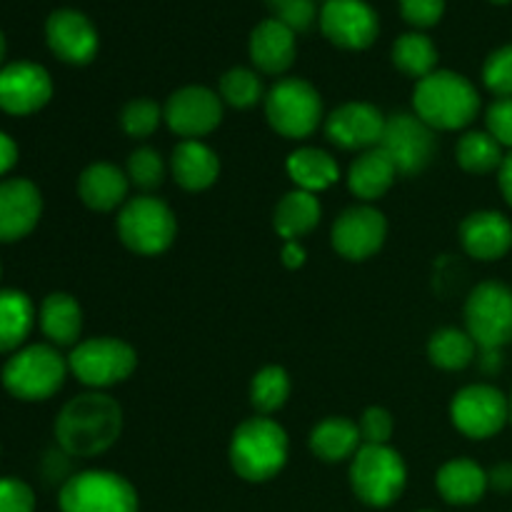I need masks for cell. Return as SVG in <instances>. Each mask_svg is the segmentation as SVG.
<instances>
[{
    "label": "cell",
    "mask_w": 512,
    "mask_h": 512,
    "mask_svg": "<svg viewBox=\"0 0 512 512\" xmlns=\"http://www.w3.org/2000/svg\"><path fill=\"white\" fill-rule=\"evenodd\" d=\"M15 163H18V145H15V140L8 133L0 130V175L10 173Z\"/></svg>",
    "instance_id": "obj_44"
},
{
    "label": "cell",
    "mask_w": 512,
    "mask_h": 512,
    "mask_svg": "<svg viewBox=\"0 0 512 512\" xmlns=\"http://www.w3.org/2000/svg\"><path fill=\"white\" fill-rule=\"evenodd\" d=\"M283 263L288 268H300L305 263V250L303 245H298L295 240H288V245L283 248Z\"/></svg>",
    "instance_id": "obj_46"
},
{
    "label": "cell",
    "mask_w": 512,
    "mask_h": 512,
    "mask_svg": "<svg viewBox=\"0 0 512 512\" xmlns=\"http://www.w3.org/2000/svg\"><path fill=\"white\" fill-rule=\"evenodd\" d=\"M328 138L345 150H373L380 145L385 118L368 103H348L328 118Z\"/></svg>",
    "instance_id": "obj_19"
},
{
    "label": "cell",
    "mask_w": 512,
    "mask_h": 512,
    "mask_svg": "<svg viewBox=\"0 0 512 512\" xmlns=\"http://www.w3.org/2000/svg\"><path fill=\"white\" fill-rule=\"evenodd\" d=\"M468 335L480 350H503L512 340V290L500 283H483L465 305Z\"/></svg>",
    "instance_id": "obj_7"
},
{
    "label": "cell",
    "mask_w": 512,
    "mask_h": 512,
    "mask_svg": "<svg viewBox=\"0 0 512 512\" xmlns=\"http://www.w3.org/2000/svg\"><path fill=\"white\" fill-rule=\"evenodd\" d=\"M0 512H35V495L18 478H0Z\"/></svg>",
    "instance_id": "obj_40"
},
{
    "label": "cell",
    "mask_w": 512,
    "mask_h": 512,
    "mask_svg": "<svg viewBox=\"0 0 512 512\" xmlns=\"http://www.w3.org/2000/svg\"><path fill=\"white\" fill-rule=\"evenodd\" d=\"M250 58L263 73H285L295 60V33L275 18L263 20L250 35Z\"/></svg>",
    "instance_id": "obj_21"
},
{
    "label": "cell",
    "mask_w": 512,
    "mask_h": 512,
    "mask_svg": "<svg viewBox=\"0 0 512 512\" xmlns=\"http://www.w3.org/2000/svg\"><path fill=\"white\" fill-rule=\"evenodd\" d=\"M483 80L495 95L500 98H512V45L498 48L483 68Z\"/></svg>",
    "instance_id": "obj_39"
},
{
    "label": "cell",
    "mask_w": 512,
    "mask_h": 512,
    "mask_svg": "<svg viewBox=\"0 0 512 512\" xmlns=\"http://www.w3.org/2000/svg\"><path fill=\"white\" fill-rule=\"evenodd\" d=\"M78 195L88 208L98 213L118 208L128 195V178L110 163H95L80 175Z\"/></svg>",
    "instance_id": "obj_22"
},
{
    "label": "cell",
    "mask_w": 512,
    "mask_h": 512,
    "mask_svg": "<svg viewBox=\"0 0 512 512\" xmlns=\"http://www.w3.org/2000/svg\"><path fill=\"white\" fill-rule=\"evenodd\" d=\"M0 273H3V268H0Z\"/></svg>",
    "instance_id": "obj_52"
},
{
    "label": "cell",
    "mask_w": 512,
    "mask_h": 512,
    "mask_svg": "<svg viewBox=\"0 0 512 512\" xmlns=\"http://www.w3.org/2000/svg\"><path fill=\"white\" fill-rule=\"evenodd\" d=\"M405 463L388 445H363L353 455L350 465V485L363 503L373 508H385L403 495Z\"/></svg>",
    "instance_id": "obj_5"
},
{
    "label": "cell",
    "mask_w": 512,
    "mask_h": 512,
    "mask_svg": "<svg viewBox=\"0 0 512 512\" xmlns=\"http://www.w3.org/2000/svg\"><path fill=\"white\" fill-rule=\"evenodd\" d=\"M488 488V473L473 460H450L438 473L440 495L453 505L478 503Z\"/></svg>",
    "instance_id": "obj_24"
},
{
    "label": "cell",
    "mask_w": 512,
    "mask_h": 512,
    "mask_svg": "<svg viewBox=\"0 0 512 512\" xmlns=\"http://www.w3.org/2000/svg\"><path fill=\"white\" fill-rule=\"evenodd\" d=\"M393 63L398 65L405 75H413V78L423 80L428 78L430 73H435L438 50H435L433 40H430L428 35H400L393 45Z\"/></svg>",
    "instance_id": "obj_31"
},
{
    "label": "cell",
    "mask_w": 512,
    "mask_h": 512,
    "mask_svg": "<svg viewBox=\"0 0 512 512\" xmlns=\"http://www.w3.org/2000/svg\"><path fill=\"white\" fill-rule=\"evenodd\" d=\"M488 133L500 145L512 148V98H500L488 110Z\"/></svg>",
    "instance_id": "obj_43"
},
{
    "label": "cell",
    "mask_w": 512,
    "mask_h": 512,
    "mask_svg": "<svg viewBox=\"0 0 512 512\" xmlns=\"http://www.w3.org/2000/svg\"><path fill=\"white\" fill-rule=\"evenodd\" d=\"M3 55H5V38L3 33H0V63H3Z\"/></svg>",
    "instance_id": "obj_49"
},
{
    "label": "cell",
    "mask_w": 512,
    "mask_h": 512,
    "mask_svg": "<svg viewBox=\"0 0 512 512\" xmlns=\"http://www.w3.org/2000/svg\"><path fill=\"white\" fill-rule=\"evenodd\" d=\"M160 118H163V113H160L158 103H153V100H133V103L125 105L120 120H123L125 133L133 135V138H145V135L158 128Z\"/></svg>",
    "instance_id": "obj_37"
},
{
    "label": "cell",
    "mask_w": 512,
    "mask_h": 512,
    "mask_svg": "<svg viewBox=\"0 0 512 512\" xmlns=\"http://www.w3.org/2000/svg\"><path fill=\"white\" fill-rule=\"evenodd\" d=\"M388 235L383 213L373 208H350L335 220L333 245L343 258L365 260L378 253Z\"/></svg>",
    "instance_id": "obj_16"
},
{
    "label": "cell",
    "mask_w": 512,
    "mask_h": 512,
    "mask_svg": "<svg viewBox=\"0 0 512 512\" xmlns=\"http://www.w3.org/2000/svg\"><path fill=\"white\" fill-rule=\"evenodd\" d=\"M378 148L393 160L398 173L415 175L430 163L435 153L433 128L425 125L418 115H393V118L385 120V130Z\"/></svg>",
    "instance_id": "obj_11"
},
{
    "label": "cell",
    "mask_w": 512,
    "mask_h": 512,
    "mask_svg": "<svg viewBox=\"0 0 512 512\" xmlns=\"http://www.w3.org/2000/svg\"><path fill=\"white\" fill-rule=\"evenodd\" d=\"M475 340L468 333L455 328H445L433 335L430 340V360L443 370H463L473 363L475 358Z\"/></svg>",
    "instance_id": "obj_32"
},
{
    "label": "cell",
    "mask_w": 512,
    "mask_h": 512,
    "mask_svg": "<svg viewBox=\"0 0 512 512\" xmlns=\"http://www.w3.org/2000/svg\"><path fill=\"white\" fill-rule=\"evenodd\" d=\"M268 123L285 138H308L320 123L323 103L318 90L300 78L280 80L265 98Z\"/></svg>",
    "instance_id": "obj_8"
},
{
    "label": "cell",
    "mask_w": 512,
    "mask_h": 512,
    "mask_svg": "<svg viewBox=\"0 0 512 512\" xmlns=\"http://www.w3.org/2000/svg\"><path fill=\"white\" fill-rule=\"evenodd\" d=\"M165 120L173 133L195 140L218 128L223 120V105L213 90L203 88V85H190V88L170 95L168 105H165Z\"/></svg>",
    "instance_id": "obj_15"
},
{
    "label": "cell",
    "mask_w": 512,
    "mask_h": 512,
    "mask_svg": "<svg viewBox=\"0 0 512 512\" xmlns=\"http://www.w3.org/2000/svg\"><path fill=\"white\" fill-rule=\"evenodd\" d=\"M488 485L498 493H512V463H503L488 473Z\"/></svg>",
    "instance_id": "obj_45"
},
{
    "label": "cell",
    "mask_w": 512,
    "mask_h": 512,
    "mask_svg": "<svg viewBox=\"0 0 512 512\" xmlns=\"http://www.w3.org/2000/svg\"><path fill=\"white\" fill-rule=\"evenodd\" d=\"M63 512H138L133 485L115 473L85 470L73 475L60 490Z\"/></svg>",
    "instance_id": "obj_6"
},
{
    "label": "cell",
    "mask_w": 512,
    "mask_h": 512,
    "mask_svg": "<svg viewBox=\"0 0 512 512\" xmlns=\"http://www.w3.org/2000/svg\"><path fill=\"white\" fill-rule=\"evenodd\" d=\"M273 18L278 23L288 25L293 33H303L313 25L315 20V3L313 0H265Z\"/></svg>",
    "instance_id": "obj_38"
},
{
    "label": "cell",
    "mask_w": 512,
    "mask_h": 512,
    "mask_svg": "<svg viewBox=\"0 0 512 512\" xmlns=\"http://www.w3.org/2000/svg\"><path fill=\"white\" fill-rule=\"evenodd\" d=\"M503 145L490 133H468L458 143V163L468 173L485 175L503 165Z\"/></svg>",
    "instance_id": "obj_33"
},
{
    "label": "cell",
    "mask_w": 512,
    "mask_h": 512,
    "mask_svg": "<svg viewBox=\"0 0 512 512\" xmlns=\"http://www.w3.org/2000/svg\"><path fill=\"white\" fill-rule=\"evenodd\" d=\"M510 420H512V398H510Z\"/></svg>",
    "instance_id": "obj_51"
},
{
    "label": "cell",
    "mask_w": 512,
    "mask_h": 512,
    "mask_svg": "<svg viewBox=\"0 0 512 512\" xmlns=\"http://www.w3.org/2000/svg\"><path fill=\"white\" fill-rule=\"evenodd\" d=\"M320 28L340 48L363 50L378 38V15L365 0H328L320 10Z\"/></svg>",
    "instance_id": "obj_14"
},
{
    "label": "cell",
    "mask_w": 512,
    "mask_h": 512,
    "mask_svg": "<svg viewBox=\"0 0 512 512\" xmlns=\"http://www.w3.org/2000/svg\"><path fill=\"white\" fill-rule=\"evenodd\" d=\"M45 38L50 50L65 63H90L98 53V33L78 10H55L45 23Z\"/></svg>",
    "instance_id": "obj_18"
},
{
    "label": "cell",
    "mask_w": 512,
    "mask_h": 512,
    "mask_svg": "<svg viewBox=\"0 0 512 512\" xmlns=\"http://www.w3.org/2000/svg\"><path fill=\"white\" fill-rule=\"evenodd\" d=\"M395 175H398V170H395L393 160H390L380 148H373L365 150V153L350 165L348 185L358 198L378 200L388 193Z\"/></svg>",
    "instance_id": "obj_25"
},
{
    "label": "cell",
    "mask_w": 512,
    "mask_h": 512,
    "mask_svg": "<svg viewBox=\"0 0 512 512\" xmlns=\"http://www.w3.org/2000/svg\"><path fill=\"white\" fill-rule=\"evenodd\" d=\"M445 0H400V13L410 25L430 28L443 18Z\"/></svg>",
    "instance_id": "obj_42"
},
{
    "label": "cell",
    "mask_w": 512,
    "mask_h": 512,
    "mask_svg": "<svg viewBox=\"0 0 512 512\" xmlns=\"http://www.w3.org/2000/svg\"><path fill=\"white\" fill-rule=\"evenodd\" d=\"M35 323V308L20 290H0V353H13L25 343Z\"/></svg>",
    "instance_id": "obj_27"
},
{
    "label": "cell",
    "mask_w": 512,
    "mask_h": 512,
    "mask_svg": "<svg viewBox=\"0 0 512 512\" xmlns=\"http://www.w3.org/2000/svg\"><path fill=\"white\" fill-rule=\"evenodd\" d=\"M40 328L55 345H73L83 330V310L68 293H53L40 305Z\"/></svg>",
    "instance_id": "obj_26"
},
{
    "label": "cell",
    "mask_w": 512,
    "mask_h": 512,
    "mask_svg": "<svg viewBox=\"0 0 512 512\" xmlns=\"http://www.w3.org/2000/svg\"><path fill=\"white\" fill-rule=\"evenodd\" d=\"M288 175L298 190L305 193H320L330 185L338 183V163L325 150L300 148L288 158Z\"/></svg>",
    "instance_id": "obj_28"
},
{
    "label": "cell",
    "mask_w": 512,
    "mask_h": 512,
    "mask_svg": "<svg viewBox=\"0 0 512 512\" xmlns=\"http://www.w3.org/2000/svg\"><path fill=\"white\" fill-rule=\"evenodd\" d=\"M413 103L418 118L438 130L465 128L480 110L478 90L473 83L450 70H435L420 80Z\"/></svg>",
    "instance_id": "obj_2"
},
{
    "label": "cell",
    "mask_w": 512,
    "mask_h": 512,
    "mask_svg": "<svg viewBox=\"0 0 512 512\" xmlns=\"http://www.w3.org/2000/svg\"><path fill=\"white\" fill-rule=\"evenodd\" d=\"M40 213L43 198L30 180L10 178L0 183V243H15L33 233Z\"/></svg>",
    "instance_id": "obj_17"
},
{
    "label": "cell",
    "mask_w": 512,
    "mask_h": 512,
    "mask_svg": "<svg viewBox=\"0 0 512 512\" xmlns=\"http://www.w3.org/2000/svg\"><path fill=\"white\" fill-rule=\"evenodd\" d=\"M53 95V80L38 63H10L0 70V110L8 115L38 113Z\"/></svg>",
    "instance_id": "obj_13"
},
{
    "label": "cell",
    "mask_w": 512,
    "mask_h": 512,
    "mask_svg": "<svg viewBox=\"0 0 512 512\" xmlns=\"http://www.w3.org/2000/svg\"><path fill=\"white\" fill-rule=\"evenodd\" d=\"M123 430V410L110 395L85 393L65 403L55 420V438L65 455L93 458L105 453Z\"/></svg>",
    "instance_id": "obj_1"
},
{
    "label": "cell",
    "mask_w": 512,
    "mask_h": 512,
    "mask_svg": "<svg viewBox=\"0 0 512 512\" xmlns=\"http://www.w3.org/2000/svg\"><path fill=\"white\" fill-rule=\"evenodd\" d=\"M360 428L345 418H328L310 433V448L325 463H340L360 450Z\"/></svg>",
    "instance_id": "obj_29"
},
{
    "label": "cell",
    "mask_w": 512,
    "mask_h": 512,
    "mask_svg": "<svg viewBox=\"0 0 512 512\" xmlns=\"http://www.w3.org/2000/svg\"><path fill=\"white\" fill-rule=\"evenodd\" d=\"M463 248L478 260H498L512 248V225L505 215L483 210L465 218L460 225Z\"/></svg>",
    "instance_id": "obj_20"
},
{
    "label": "cell",
    "mask_w": 512,
    "mask_h": 512,
    "mask_svg": "<svg viewBox=\"0 0 512 512\" xmlns=\"http://www.w3.org/2000/svg\"><path fill=\"white\" fill-rule=\"evenodd\" d=\"M135 350L128 343L115 338L85 340L70 353L68 368L80 383L90 388H110L128 378L135 370Z\"/></svg>",
    "instance_id": "obj_10"
},
{
    "label": "cell",
    "mask_w": 512,
    "mask_h": 512,
    "mask_svg": "<svg viewBox=\"0 0 512 512\" xmlns=\"http://www.w3.org/2000/svg\"><path fill=\"white\" fill-rule=\"evenodd\" d=\"M500 190H503L505 200L512 205V153L500 165Z\"/></svg>",
    "instance_id": "obj_47"
},
{
    "label": "cell",
    "mask_w": 512,
    "mask_h": 512,
    "mask_svg": "<svg viewBox=\"0 0 512 512\" xmlns=\"http://www.w3.org/2000/svg\"><path fill=\"white\" fill-rule=\"evenodd\" d=\"M320 220V203L313 193L293 190L285 195L275 210V228L285 240H295L308 235Z\"/></svg>",
    "instance_id": "obj_30"
},
{
    "label": "cell",
    "mask_w": 512,
    "mask_h": 512,
    "mask_svg": "<svg viewBox=\"0 0 512 512\" xmlns=\"http://www.w3.org/2000/svg\"><path fill=\"white\" fill-rule=\"evenodd\" d=\"M288 460V435L268 418H253L240 425L230 443L233 470L248 483H265L283 470Z\"/></svg>",
    "instance_id": "obj_3"
},
{
    "label": "cell",
    "mask_w": 512,
    "mask_h": 512,
    "mask_svg": "<svg viewBox=\"0 0 512 512\" xmlns=\"http://www.w3.org/2000/svg\"><path fill=\"white\" fill-rule=\"evenodd\" d=\"M118 233L133 253L158 255L173 243L175 215L163 200L135 198L120 210Z\"/></svg>",
    "instance_id": "obj_9"
},
{
    "label": "cell",
    "mask_w": 512,
    "mask_h": 512,
    "mask_svg": "<svg viewBox=\"0 0 512 512\" xmlns=\"http://www.w3.org/2000/svg\"><path fill=\"white\" fill-rule=\"evenodd\" d=\"M390 435H393V415L383 408L365 410L360 420V438L365 440V445H388Z\"/></svg>",
    "instance_id": "obj_41"
},
{
    "label": "cell",
    "mask_w": 512,
    "mask_h": 512,
    "mask_svg": "<svg viewBox=\"0 0 512 512\" xmlns=\"http://www.w3.org/2000/svg\"><path fill=\"white\" fill-rule=\"evenodd\" d=\"M480 368H483L485 373H498V370L503 368V355H500V350H483Z\"/></svg>",
    "instance_id": "obj_48"
},
{
    "label": "cell",
    "mask_w": 512,
    "mask_h": 512,
    "mask_svg": "<svg viewBox=\"0 0 512 512\" xmlns=\"http://www.w3.org/2000/svg\"><path fill=\"white\" fill-rule=\"evenodd\" d=\"M68 363L50 345H28L8 358L3 368V385L13 398L25 403L48 400L63 388Z\"/></svg>",
    "instance_id": "obj_4"
},
{
    "label": "cell",
    "mask_w": 512,
    "mask_h": 512,
    "mask_svg": "<svg viewBox=\"0 0 512 512\" xmlns=\"http://www.w3.org/2000/svg\"><path fill=\"white\" fill-rule=\"evenodd\" d=\"M165 165L155 150L140 148L128 158V180L143 190H153L163 183Z\"/></svg>",
    "instance_id": "obj_36"
},
{
    "label": "cell",
    "mask_w": 512,
    "mask_h": 512,
    "mask_svg": "<svg viewBox=\"0 0 512 512\" xmlns=\"http://www.w3.org/2000/svg\"><path fill=\"white\" fill-rule=\"evenodd\" d=\"M450 415L460 433L473 440H483L503 430L510 418V403L500 390L490 385H470L455 395Z\"/></svg>",
    "instance_id": "obj_12"
},
{
    "label": "cell",
    "mask_w": 512,
    "mask_h": 512,
    "mask_svg": "<svg viewBox=\"0 0 512 512\" xmlns=\"http://www.w3.org/2000/svg\"><path fill=\"white\" fill-rule=\"evenodd\" d=\"M493 3H510V0H493Z\"/></svg>",
    "instance_id": "obj_50"
},
{
    "label": "cell",
    "mask_w": 512,
    "mask_h": 512,
    "mask_svg": "<svg viewBox=\"0 0 512 512\" xmlns=\"http://www.w3.org/2000/svg\"><path fill=\"white\" fill-rule=\"evenodd\" d=\"M173 168L175 180L183 185L185 190H205L218 180L220 163L218 155L208 148V145L198 143V140H185L173 150Z\"/></svg>",
    "instance_id": "obj_23"
},
{
    "label": "cell",
    "mask_w": 512,
    "mask_h": 512,
    "mask_svg": "<svg viewBox=\"0 0 512 512\" xmlns=\"http://www.w3.org/2000/svg\"><path fill=\"white\" fill-rule=\"evenodd\" d=\"M290 395V378L283 368L270 365V368L260 370L250 385V400L260 413H275L285 405Z\"/></svg>",
    "instance_id": "obj_34"
},
{
    "label": "cell",
    "mask_w": 512,
    "mask_h": 512,
    "mask_svg": "<svg viewBox=\"0 0 512 512\" xmlns=\"http://www.w3.org/2000/svg\"><path fill=\"white\" fill-rule=\"evenodd\" d=\"M220 95L233 108H250L263 95V85L253 70L233 68L220 78Z\"/></svg>",
    "instance_id": "obj_35"
}]
</instances>
